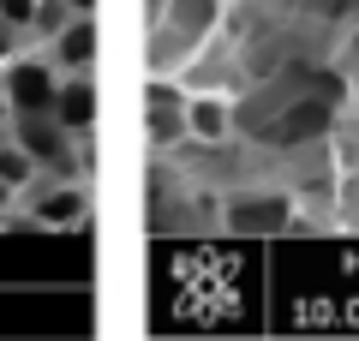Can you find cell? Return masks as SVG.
I'll return each mask as SVG.
<instances>
[{"label": "cell", "instance_id": "obj_1", "mask_svg": "<svg viewBox=\"0 0 359 341\" xmlns=\"http://www.w3.org/2000/svg\"><path fill=\"white\" fill-rule=\"evenodd\" d=\"M0 90L13 102V114H48L54 108V90H60V66L48 54H18L6 72H0Z\"/></svg>", "mask_w": 359, "mask_h": 341}, {"label": "cell", "instance_id": "obj_2", "mask_svg": "<svg viewBox=\"0 0 359 341\" xmlns=\"http://www.w3.org/2000/svg\"><path fill=\"white\" fill-rule=\"evenodd\" d=\"M90 186L78 174H60V186H42L36 180V198H30V227H48V234H66V227H84L90 222Z\"/></svg>", "mask_w": 359, "mask_h": 341}, {"label": "cell", "instance_id": "obj_3", "mask_svg": "<svg viewBox=\"0 0 359 341\" xmlns=\"http://www.w3.org/2000/svg\"><path fill=\"white\" fill-rule=\"evenodd\" d=\"M6 132L42 162V174H72V132H66L54 114H13Z\"/></svg>", "mask_w": 359, "mask_h": 341}, {"label": "cell", "instance_id": "obj_4", "mask_svg": "<svg viewBox=\"0 0 359 341\" xmlns=\"http://www.w3.org/2000/svg\"><path fill=\"white\" fill-rule=\"evenodd\" d=\"M48 54L60 72H96V54H102V36H96V13H72L60 30L48 36Z\"/></svg>", "mask_w": 359, "mask_h": 341}, {"label": "cell", "instance_id": "obj_5", "mask_svg": "<svg viewBox=\"0 0 359 341\" xmlns=\"http://www.w3.org/2000/svg\"><path fill=\"white\" fill-rule=\"evenodd\" d=\"M54 120L66 132H96V114H102V96H96V78L90 72H60V90H54Z\"/></svg>", "mask_w": 359, "mask_h": 341}, {"label": "cell", "instance_id": "obj_6", "mask_svg": "<svg viewBox=\"0 0 359 341\" xmlns=\"http://www.w3.org/2000/svg\"><path fill=\"white\" fill-rule=\"evenodd\" d=\"M186 138L198 144H228L233 138V102L228 96H186Z\"/></svg>", "mask_w": 359, "mask_h": 341}, {"label": "cell", "instance_id": "obj_7", "mask_svg": "<svg viewBox=\"0 0 359 341\" xmlns=\"http://www.w3.org/2000/svg\"><path fill=\"white\" fill-rule=\"evenodd\" d=\"M36 180H42V162L13 138V132H0V186L6 192H36Z\"/></svg>", "mask_w": 359, "mask_h": 341}, {"label": "cell", "instance_id": "obj_8", "mask_svg": "<svg viewBox=\"0 0 359 341\" xmlns=\"http://www.w3.org/2000/svg\"><path fill=\"white\" fill-rule=\"evenodd\" d=\"M36 13H42V0H0V18L18 25L25 36H30V25H36Z\"/></svg>", "mask_w": 359, "mask_h": 341}, {"label": "cell", "instance_id": "obj_9", "mask_svg": "<svg viewBox=\"0 0 359 341\" xmlns=\"http://www.w3.org/2000/svg\"><path fill=\"white\" fill-rule=\"evenodd\" d=\"M25 48H30V36H25L18 25H6V18H0V72H6V66H13Z\"/></svg>", "mask_w": 359, "mask_h": 341}, {"label": "cell", "instance_id": "obj_10", "mask_svg": "<svg viewBox=\"0 0 359 341\" xmlns=\"http://www.w3.org/2000/svg\"><path fill=\"white\" fill-rule=\"evenodd\" d=\"M13 126V102H6V90H0V132Z\"/></svg>", "mask_w": 359, "mask_h": 341}, {"label": "cell", "instance_id": "obj_11", "mask_svg": "<svg viewBox=\"0 0 359 341\" xmlns=\"http://www.w3.org/2000/svg\"><path fill=\"white\" fill-rule=\"evenodd\" d=\"M66 13H96V0H60Z\"/></svg>", "mask_w": 359, "mask_h": 341}, {"label": "cell", "instance_id": "obj_12", "mask_svg": "<svg viewBox=\"0 0 359 341\" xmlns=\"http://www.w3.org/2000/svg\"><path fill=\"white\" fill-rule=\"evenodd\" d=\"M353 54H359V30H353Z\"/></svg>", "mask_w": 359, "mask_h": 341}]
</instances>
